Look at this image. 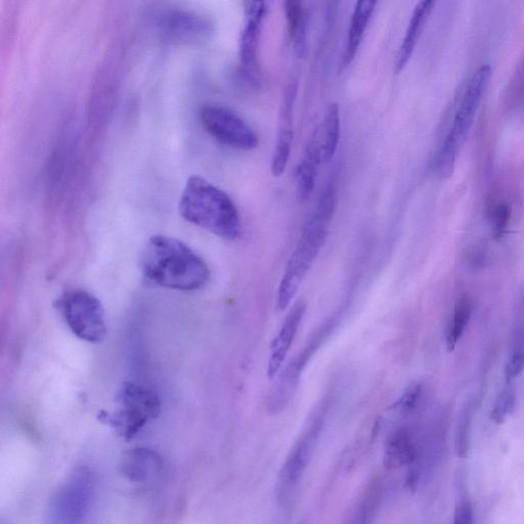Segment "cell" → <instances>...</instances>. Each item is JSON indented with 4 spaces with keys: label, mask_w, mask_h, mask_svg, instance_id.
I'll use <instances>...</instances> for the list:
<instances>
[{
    "label": "cell",
    "mask_w": 524,
    "mask_h": 524,
    "mask_svg": "<svg viewBox=\"0 0 524 524\" xmlns=\"http://www.w3.org/2000/svg\"><path fill=\"white\" fill-rule=\"evenodd\" d=\"M524 370V326L514 337L510 358L506 366L508 379L517 377Z\"/></svg>",
    "instance_id": "26"
},
{
    "label": "cell",
    "mask_w": 524,
    "mask_h": 524,
    "mask_svg": "<svg viewBox=\"0 0 524 524\" xmlns=\"http://www.w3.org/2000/svg\"><path fill=\"white\" fill-rule=\"evenodd\" d=\"M493 69L490 65L478 68L471 77L465 94L454 118L450 134L462 145L473 125L476 113L482 104L492 79Z\"/></svg>",
    "instance_id": "9"
},
{
    "label": "cell",
    "mask_w": 524,
    "mask_h": 524,
    "mask_svg": "<svg viewBox=\"0 0 524 524\" xmlns=\"http://www.w3.org/2000/svg\"><path fill=\"white\" fill-rule=\"evenodd\" d=\"M324 160L323 147L319 128L315 131L307 150L296 170L297 195L302 202L307 201L312 196L319 166Z\"/></svg>",
    "instance_id": "14"
},
{
    "label": "cell",
    "mask_w": 524,
    "mask_h": 524,
    "mask_svg": "<svg viewBox=\"0 0 524 524\" xmlns=\"http://www.w3.org/2000/svg\"><path fill=\"white\" fill-rule=\"evenodd\" d=\"M142 269L150 282L178 291L199 290L210 278V270L199 254L183 241L163 235L149 240Z\"/></svg>",
    "instance_id": "1"
},
{
    "label": "cell",
    "mask_w": 524,
    "mask_h": 524,
    "mask_svg": "<svg viewBox=\"0 0 524 524\" xmlns=\"http://www.w3.org/2000/svg\"><path fill=\"white\" fill-rule=\"evenodd\" d=\"M116 405L114 413L102 412L99 419L127 441L133 440L161 411L157 393L133 382H124L120 386Z\"/></svg>",
    "instance_id": "5"
},
{
    "label": "cell",
    "mask_w": 524,
    "mask_h": 524,
    "mask_svg": "<svg viewBox=\"0 0 524 524\" xmlns=\"http://www.w3.org/2000/svg\"><path fill=\"white\" fill-rule=\"evenodd\" d=\"M337 196V184L331 181L323 191L288 261L277 296V308L280 312L288 309L327 241L337 205Z\"/></svg>",
    "instance_id": "2"
},
{
    "label": "cell",
    "mask_w": 524,
    "mask_h": 524,
    "mask_svg": "<svg viewBox=\"0 0 524 524\" xmlns=\"http://www.w3.org/2000/svg\"><path fill=\"white\" fill-rule=\"evenodd\" d=\"M461 144L449 134L435 159V173L441 180L452 177Z\"/></svg>",
    "instance_id": "22"
},
{
    "label": "cell",
    "mask_w": 524,
    "mask_h": 524,
    "mask_svg": "<svg viewBox=\"0 0 524 524\" xmlns=\"http://www.w3.org/2000/svg\"><path fill=\"white\" fill-rule=\"evenodd\" d=\"M268 0H248L245 27L241 36L240 57L244 75L252 84L258 82L257 48Z\"/></svg>",
    "instance_id": "10"
},
{
    "label": "cell",
    "mask_w": 524,
    "mask_h": 524,
    "mask_svg": "<svg viewBox=\"0 0 524 524\" xmlns=\"http://www.w3.org/2000/svg\"><path fill=\"white\" fill-rule=\"evenodd\" d=\"M296 91V86L293 84L287 87L280 110L278 137L271 164V171L275 178H280L285 173L292 152Z\"/></svg>",
    "instance_id": "12"
},
{
    "label": "cell",
    "mask_w": 524,
    "mask_h": 524,
    "mask_svg": "<svg viewBox=\"0 0 524 524\" xmlns=\"http://www.w3.org/2000/svg\"><path fill=\"white\" fill-rule=\"evenodd\" d=\"M511 217L512 208L506 202H501L492 208L490 220L495 240L501 241L506 236Z\"/></svg>",
    "instance_id": "25"
},
{
    "label": "cell",
    "mask_w": 524,
    "mask_h": 524,
    "mask_svg": "<svg viewBox=\"0 0 524 524\" xmlns=\"http://www.w3.org/2000/svg\"><path fill=\"white\" fill-rule=\"evenodd\" d=\"M436 0H419L410 19L396 58V72H402L411 60Z\"/></svg>",
    "instance_id": "18"
},
{
    "label": "cell",
    "mask_w": 524,
    "mask_h": 524,
    "mask_svg": "<svg viewBox=\"0 0 524 524\" xmlns=\"http://www.w3.org/2000/svg\"><path fill=\"white\" fill-rule=\"evenodd\" d=\"M378 3L379 0H357L347 32L343 67L351 65L355 60Z\"/></svg>",
    "instance_id": "17"
},
{
    "label": "cell",
    "mask_w": 524,
    "mask_h": 524,
    "mask_svg": "<svg viewBox=\"0 0 524 524\" xmlns=\"http://www.w3.org/2000/svg\"><path fill=\"white\" fill-rule=\"evenodd\" d=\"M67 326L81 340L100 343L107 336L105 311L101 301L91 292L73 289L56 302Z\"/></svg>",
    "instance_id": "6"
},
{
    "label": "cell",
    "mask_w": 524,
    "mask_h": 524,
    "mask_svg": "<svg viewBox=\"0 0 524 524\" xmlns=\"http://www.w3.org/2000/svg\"><path fill=\"white\" fill-rule=\"evenodd\" d=\"M200 121L207 133L221 144L240 151H252L259 145L253 128L239 115L221 106H205Z\"/></svg>",
    "instance_id": "8"
},
{
    "label": "cell",
    "mask_w": 524,
    "mask_h": 524,
    "mask_svg": "<svg viewBox=\"0 0 524 524\" xmlns=\"http://www.w3.org/2000/svg\"><path fill=\"white\" fill-rule=\"evenodd\" d=\"M454 522L456 524L473 523V507L467 496H460L455 507Z\"/></svg>",
    "instance_id": "29"
},
{
    "label": "cell",
    "mask_w": 524,
    "mask_h": 524,
    "mask_svg": "<svg viewBox=\"0 0 524 524\" xmlns=\"http://www.w3.org/2000/svg\"><path fill=\"white\" fill-rule=\"evenodd\" d=\"M471 407L466 405L461 411L455 436V451L459 458H466L469 452V430L471 424Z\"/></svg>",
    "instance_id": "24"
},
{
    "label": "cell",
    "mask_w": 524,
    "mask_h": 524,
    "mask_svg": "<svg viewBox=\"0 0 524 524\" xmlns=\"http://www.w3.org/2000/svg\"><path fill=\"white\" fill-rule=\"evenodd\" d=\"M422 393V386L419 383L411 384L400 399L393 405V409L400 414H410L418 406Z\"/></svg>",
    "instance_id": "28"
},
{
    "label": "cell",
    "mask_w": 524,
    "mask_h": 524,
    "mask_svg": "<svg viewBox=\"0 0 524 524\" xmlns=\"http://www.w3.org/2000/svg\"><path fill=\"white\" fill-rule=\"evenodd\" d=\"M472 315V300L468 294H462L456 301L452 321L447 329V345L453 352L462 337Z\"/></svg>",
    "instance_id": "20"
},
{
    "label": "cell",
    "mask_w": 524,
    "mask_h": 524,
    "mask_svg": "<svg viewBox=\"0 0 524 524\" xmlns=\"http://www.w3.org/2000/svg\"><path fill=\"white\" fill-rule=\"evenodd\" d=\"M324 160L332 159L337 151L340 139V112L337 104H331L325 114L322 126L319 127Z\"/></svg>",
    "instance_id": "19"
},
{
    "label": "cell",
    "mask_w": 524,
    "mask_h": 524,
    "mask_svg": "<svg viewBox=\"0 0 524 524\" xmlns=\"http://www.w3.org/2000/svg\"><path fill=\"white\" fill-rule=\"evenodd\" d=\"M186 222L227 241L239 239L242 223L233 199L200 176L188 179L179 204Z\"/></svg>",
    "instance_id": "3"
},
{
    "label": "cell",
    "mask_w": 524,
    "mask_h": 524,
    "mask_svg": "<svg viewBox=\"0 0 524 524\" xmlns=\"http://www.w3.org/2000/svg\"><path fill=\"white\" fill-rule=\"evenodd\" d=\"M92 478L81 472L57 494L54 501L55 516L59 521L76 522L82 517L92 498Z\"/></svg>",
    "instance_id": "11"
},
{
    "label": "cell",
    "mask_w": 524,
    "mask_h": 524,
    "mask_svg": "<svg viewBox=\"0 0 524 524\" xmlns=\"http://www.w3.org/2000/svg\"><path fill=\"white\" fill-rule=\"evenodd\" d=\"M337 320V317H332L326 321L284 370L279 373V377H276L277 380L268 398V411L271 414H280L288 407L295 395L304 368L307 367L318 349L333 332Z\"/></svg>",
    "instance_id": "7"
},
{
    "label": "cell",
    "mask_w": 524,
    "mask_h": 524,
    "mask_svg": "<svg viewBox=\"0 0 524 524\" xmlns=\"http://www.w3.org/2000/svg\"><path fill=\"white\" fill-rule=\"evenodd\" d=\"M515 405L516 393L510 386H506L496 400L491 414L492 420L497 424H503L513 413Z\"/></svg>",
    "instance_id": "27"
},
{
    "label": "cell",
    "mask_w": 524,
    "mask_h": 524,
    "mask_svg": "<svg viewBox=\"0 0 524 524\" xmlns=\"http://www.w3.org/2000/svg\"><path fill=\"white\" fill-rule=\"evenodd\" d=\"M283 7L289 36L300 48L305 37L304 0H283Z\"/></svg>",
    "instance_id": "21"
},
{
    "label": "cell",
    "mask_w": 524,
    "mask_h": 524,
    "mask_svg": "<svg viewBox=\"0 0 524 524\" xmlns=\"http://www.w3.org/2000/svg\"><path fill=\"white\" fill-rule=\"evenodd\" d=\"M419 461L414 436L408 428L393 431L387 439L384 449V466L387 469L412 467Z\"/></svg>",
    "instance_id": "15"
},
{
    "label": "cell",
    "mask_w": 524,
    "mask_h": 524,
    "mask_svg": "<svg viewBox=\"0 0 524 524\" xmlns=\"http://www.w3.org/2000/svg\"><path fill=\"white\" fill-rule=\"evenodd\" d=\"M162 467L160 455L147 448L126 452L120 461V471L130 482L145 483L153 478Z\"/></svg>",
    "instance_id": "16"
},
{
    "label": "cell",
    "mask_w": 524,
    "mask_h": 524,
    "mask_svg": "<svg viewBox=\"0 0 524 524\" xmlns=\"http://www.w3.org/2000/svg\"><path fill=\"white\" fill-rule=\"evenodd\" d=\"M469 259L473 266L483 267L488 259L486 249L482 246L473 247Z\"/></svg>",
    "instance_id": "30"
},
{
    "label": "cell",
    "mask_w": 524,
    "mask_h": 524,
    "mask_svg": "<svg viewBox=\"0 0 524 524\" xmlns=\"http://www.w3.org/2000/svg\"><path fill=\"white\" fill-rule=\"evenodd\" d=\"M307 311V304L298 300L287 315L282 327L275 337L272 345L268 364V377L275 379L288 356L292 343L296 337L302 319Z\"/></svg>",
    "instance_id": "13"
},
{
    "label": "cell",
    "mask_w": 524,
    "mask_h": 524,
    "mask_svg": "<svg viewBox=\"0 0 524 524\" xmlns=\"http://www.w3.org/2000/svg\"><path fill=\"white\" fill-rule=\"evenodd\" d=\"M329 408L330 399L324 398L312 413L280 470L276 493L282 508L292 506L296 498L301 480L316 451Z\"/></svg>",
    "instance_id": "4"
},
{
    "label": "cell",
    "mask_w": 524,
    "mask_h": 524,
    "mask_svg": "<svg viewBox=\"0 0 524 524\" xmlns=\"http://www.w3.org/2000/svg\"><path fill=\"white\" fill-rule=\"evenodd\" d=\"M208 25L199 18L190 16H178L169 22L170 33L179 38H197L208 32Z\"/></svg>",
    "instance_id": "23"
}]
</instances>
